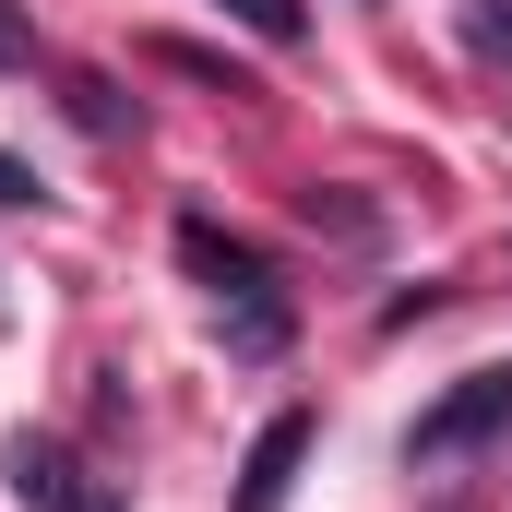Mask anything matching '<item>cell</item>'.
I'll use <instances>...</instances> for the list:
<instances>
[{
    "mask_svg": "<svg viewBox=\"0 0 512 512\" xmlns=\"http://www.w3.org/2000/svg\"><path fill=\"white\" fill-rule=\"evenodd\" d=\"M465 48H477L489 72H512V0H465Z\"/></svg>",
    "mask_w": 512,
    "mask_h": 512,
    "instance_id": "obj_7",
    "label": "cell"
},
{
    "mask_svg": "<svg viewBox=\"0 0 512 512\" xmlns=\"http://www.w3.org/2000/svg\"><path fill=\"white\" fill-rule=\"evenodd\" d=\"M179 262L215 286V322H227V346H239V358H286L298 310H286V286H274V262H262L251 239H227L215 215H179Z\"/></svg>",
    "mask_w": 512,
    "mask_h": 512,
    "instance_id": "obj_1",
    "label": "cell"
},
{
    "mask_svg": "<svg viewBox=\"0 0 512 512\" xmlns=\"http://www.w3.org/2000/svg\"><path fill=\"white\" fill-rule=\"evenodd\" d=\"M24 60H36V24H24V12L0 0V72H24Z\"/></svg>",
    "mask_w": 512,
    "mask_h": 512,
    "instance_id": "obj_8",
    "label": "cell"
},
{
    "mask_svg": "<svg viewBox=\"0 0 512 512\" xmlns=\"http://www.w3.org/2000/svg\"><path fill=\"white\" fill-rule=\"evenodd\" d=\"M60 96H72V120H84V131H131V120H143V108H131L120 84H96V72H72Z\"/></svg>",
    "mask_w": 512,
    "mask_h": 512,
    "instance_id": "obj_5",
    "label": "cell"
},
{
    "mask_svg": "<svg viewBox=\"0 0 512 512\" xmlns=\"http://www.w3.org/2000/svg\"><path fill=\"white\" fill-rule=\"evenodd\" d=\"M298 465H310V405L262 417L251 465H239V512H286V489H298Z\"/></svg>",
    "mask_w": 512,
    "mask_h": 512,
    "instance_id": "obj_3",
    "label": "cell"
},
{
    "mask_svg": "<svg viewBox=\"0 0 512 512\" xmlns=\"http://www.w3.org/2000/svg\"><path fill=\"white\" fill-rule=\"evenodd\" d=\"M501 429H512V358H501V370H465V382L441 393V405L405 429V465H465V453L501 441Z\"/></svg>",
    "mask_w": 512,
    "mask_h": 512,
    "instance_id": "obj_2",
    "label": "cell"
},
{
    "mask_svg": "<svg viewBox=\"0 0 512 512\" xmlns=\"http://www.w3.org/2000/svg\"><path fill=\"white\" fill-rule=\"evenodd\" d=\"M60 512H131V501L108 489V477H72V489H60Z\"/></svg>",
    "mask_w": 512,
    "mask_h": 512,
    "instance_id": "obj_9",
    "label": "cell"
},
{
    "mask_svg": "<svg viewBox=\"0 0 512 512\" xmlns=\"http://www.w3.org/2000/svg\"><path fill=\"white\" fill-rule=\"evenodd\" d=\"M0 465H12V501H24V512H60V489H72V453H60L48 429H12V453H0Z\"/></svg>",
    "mask_w": 512,
    "mask_h": 512,
    "instance_id": "obj_4",
    "label": "cell"
},
{
    "mask_svg": "<svg viewBox=\"0 0 512 512\" xmlns=\"http://www.w3.org/2000/svg\"><path fill=\"white\" fill-rule=\"evenodd\" d=\"M215 12H239L251 36H274V48H298V36H310V0H215Z\"/></svg>",
    "mask_w": 512,
    "mask_h": 512,
    "instance_id": "obj_6",
    "label": "cell"
},
{
    "mask_svg": "<svg viewBox=\"0 0 512 512\" xmlns=\"http://www.w3.org/2000/svg\"><path fill=\"white\" fill-rule=\"evenodd\" d=\"M0 203H36V167L24 155H0Z\"/></svg>",
    "mask_w": 512,
    "mask_h": 512,
    "instance_id": "obj_10",
    "label": "cell"
}]
</instances>
